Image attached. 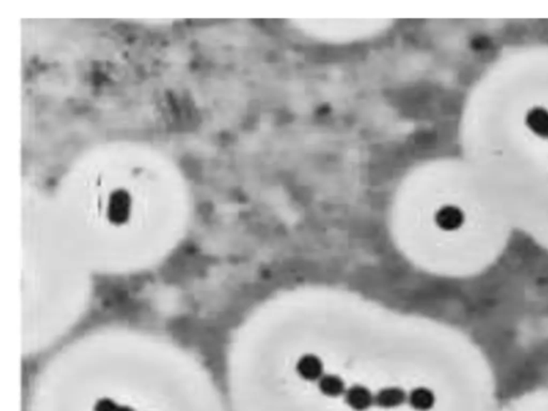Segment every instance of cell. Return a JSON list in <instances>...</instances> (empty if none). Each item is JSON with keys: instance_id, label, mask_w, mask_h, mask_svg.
I'll use <instances>...</instances> for the list:
<instances>
[{"instance_id": "5", "label": "cell", "mask_w": 548, "mask_h": 411, "mask_svg": "<svg viewBox=\"0 0 548 411\" xmlns=\"http://www.w3.org/2000/svg\"><path fill=\"white\" fill-rule=\"evenodd\" d=\"M345 381L336 375H323L318 380L317 391L328 400H338L345 392Z\"/></svg>"}, {"instance_id": "4", "label": "cell", "mask_w": 548, "mask_h": 411, "mask_svg": "<svg viewBox=\"0 0 548 411\" xmlns=\"http://www.w3.org/2000/svg\"><path fill=\"white\" fill-rule=\"evenodd\" d=\"M131 197L124 190L115 191L111 195L108 218L113 224H123L130 216Z\"/></svg>"}, {"instance_id": "6", "label": "cell", "mask_w": 548, "mask_h": 411, "mask_svg": "<svg viewBox=\"0 0 548 411\" xmlns=\"http://www.w3.org/2000/svg\"><path fill=\"white\" fill-rule=\"evenodd\" d=\"M297 374L308 382L318 381L323 375V362L315 355H304L298 362Z\"/></svg>"}, {"instance_id": "1", "label": "cell", "mask_w": 548, "mask_h": 411, "mask_svg": "<svg viewBox=\"0 0 548 411\" xmlns=\"http://www.w3.org/2000/svg\"><path fill=\"white\" fill-rule=\"evenodd\" d=\"M29 411H220L201 381L94 380L44 382Z\"/></svg>"}, {"instance_id": "2", "label": "cell", "mask_w": 548, "mask_h": 411, "mask_svg": "<svg viewBox=\"0 0 548 411\" xmlns=\"http://www.w3.org/2000/svg\"><path fill=\"white\" fill-rule=\"evenodd\" d=\"M496 411H548V387L530 390L500 402Z\"/></svg>"}, {"instance_id": "7", "label": "cell", "mask_w": 548, "mask_h": 411, "mask_svg": "<svg viewBox=\"0 0 548 411\" xmlns=\"http://www.w3.org/2000/svg\"><path fill=\"white\" fill-rule=\"evenodd\" d=\"M526 124L537 136L548 137V111L542 107H534L526 116Z\"/></svg>"}, {"instance_id": "3", "label": "cell", "mask_w": 548, "mask_h": 411, "mask_svg": "<svg viewBox=\"0 0 548 411\" xmlns=\"http://www.w3.org/2000/svg\"><path fill=\"white\" fill-rule=\"evenodd\" d=\"M435 224L443 231H455L465 222L464 212L457 206H441L434 215Z\"/></svg>"}]
</instances>
